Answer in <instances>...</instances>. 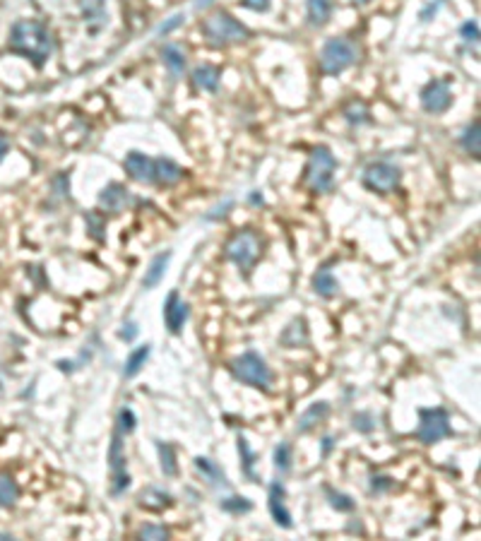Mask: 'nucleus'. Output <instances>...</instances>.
I'll list each match as a JSON object with an SVG mask.
<instances>
[{
  "mask_svg": "<svg viewBox=\"0 0 481 541\" xmlns=\"http://www.w3.org/2000/svg\"><path fill=\"white\" fill-rule=\"evenodd\" d=\"M10 51L29 58L41 68L53 53V36L39 20H20L10 31Z\"/></svg>",
  "mask_w": 481,
  "mask_h": 541,
  "instance_id": "obj_1",
  "label": "nucleus"
},
{
  "mask_svg": "<svg viewBox=\"0 0 481 541\" xmlns=\"http://www.w3.org/2000/svg\"><path fill=\"white\" fill-rule=\"evenodd\" d=\"M334 171H337V159H334L330 147L320 144V147L311 151V159H308L304 173V183L313 193H327L334 186Z\"/></svg>",
  "mask_w": 481,
  "mask_h": 541,
  "instance_id": "obj_2",
  "label": "nucleus"
},
{
  "mask_svg": "<svg viewBox=\"0 0 481 541\" xmlns=\"http://www.w3.org/2000/svg\"><path fill=\"white\" fill-rule=\"evenodd\" d=\"M224 255L231 260L243 272H251L256 267V262L260 260L262 255V241L256 231L251 229H243V231H236L234 236L226 241L224 246Z\"/></svg>",
  "mask_w": 481,
  "mask_h": 541,
  "instance_id": "obj_3",
  "label": "nucleus"
},
{
  "mask_svg": "<svg viewBox=\"0 0 481 541\" xmlns=\"http://www.w3.org/2000/svg\"><path fill=\"white\" fill-rule=\"evenodd\" d=\"M231 373L243 385H251L256 390H269L272 385V368L258 351H246L239 359L231 361Z\"/></svg>",
  "mask_w": 481,
  "mask_h": 541,
  "instance_id": "obj_4",
  "label": "nucleus"
},
{
  "mask_svg": "<svg viewBox=\"0 0 481 541\" xmlns=\"http://www.w3.org/2000/svg\"><path fill=\"white\" fill-rule=\"evenodd\" d=\"M202 34L212 46H226V43H239L251 36L248 27H243L239 20H234L229 13H214L212 17L202 22Z\"/></svg>",
  "mask_w": 481,
  "mask_h": 541,
  "instance_id": "obj_5",
  "label": "nucleus"
},
{
  "mask_svg": "<svg viewBox=\"0 0 481 541\" xmlns=\"http://www.w3.org/2000/svg\"><path fill=\"white\" fill-rule=\"evenodd\" d=\"M359 61V48L354 41L342 39V36H334V39L325 41L320 51V70L325 75H339L347 68H351Z\"/></svg>",
  "mask_w": 481,
  "mask_h": 541,
  "instance_id": "obj_6",
  "label": "nucleus"
},
{
  "mask_svg": "<svg viewBox=\"0 0 481 541\" xmlns=\"http://www.w3.org/2000/svg\"><path fill=\"white\" fill-rule=\"evenodd\" d=\"M452 436L450 429V416L445 409H421L419 411V429H416V438L424 445H434V443L443 440V438Z\"/></svg>",
  "mask_w": 481,
  "mask_h": 541,
  "instance_id": "obj_7",
  "label": "nucleus"
},
{
  "mask_svg": "<svg viewBox=\"0 0 481 541\" xmlns=\"http://www.w3.org/2000/svg\"><path fill=\"white\" fill-rule=\"evenodd\" d=\"M361 181H364V186L369 188V191L385 195V193H392L394 188L399 186L402 171H399L394 164H390V161H373V164H369L364 169Z\"/></svg>",
  "mask_w": 481,
  "mask_h": 541,
  "instance_id": "obj_8",
  "label": "nucleus"
},
{
  "mask_svg": "<svg viewBox=\"0 0 481 541\" xmlns=\"http://www.w3.org/2000/svg\"><path fill=\"white\" fill-rule=\"evenodd\" d=\"M419 99H421L424 111L434 113V116L436 113H445L452 104L450 84H447V80H431V82L421 89Z\"/></svg>",
  "mask_w": 481,
  "mask_h": 541,
  "instance_id": "obj_9",
  "label": "nucleus"
},
{
  "mask_svg": "<svg viewBox=\"0 0 481 541\" xmlns=\"http://www.w3.org/2000/svg\"><path fill=\"white\" fill-rule=\"evenodd\" d=\"M111 472H113V486H111V494L118 496L121 491H126L131 486V476L126 472V454H123V443L121 438H113L111 443Z\"/></svg>",
  "mask_w": 481,
  "mask_h": 541,
  "instance_id": "obj_10",
  "label": "nucleus"
},
{
  "mask_svg": "<svg viewBox=\"0 0 481 541\" xmlns=\"http://www.w3.org/2000/svg\"><path fill=\"white\" fill-rule=\"evenodd\" d=\"M188 316H191L188 303H183L181 296H178L176 291H171L169 299H166V303H164V323H166V327H169V332L181 334L183 325L188 323Z\"/></svg>",
  "mask_w": 481,
  "mask_h": 541,
  "instance_id": "obj_11",
  "label": "nucleus"
},
{
  "mask_svg": "<svg viewBox=\"0 0 481 541\" xmlns=\"http://www.w3.org/2000/svg\"><path fill=\"white\" fill-rule=\"evenodd\" d=\"M128 176L138 183H152L154 181V159H149L142 151H131L123 161Z\"/></svg>",
  "mask_w": 481,
  "mask_h": 541,
  "instance_id": "obj_12",
  "label": "nucleus"
},
{
  "mask_svg": "<svg viewBox=\"0 0 481 541\" xmlns=\"http://www.w3.org/2000/svg\"><path fill=\"white\" fill-rule=\"evenodd\" d=\"M131 205V191L121 183H111L99 193V207L111 214H118Z\"/></svg>",
  "mask_w": 481,
  "mask_h": 541,
  "instance_id": "obj_13",
  "label": "nucleus"
},
{
  "mask_svg": "<svg viewBox=\"0 0 481 541\" xmlns=\"http://www.w3.org/2000/svg\"><path fill=\"white\" fill-rule=\"evenodd\" d=\"M267 505H269V512H272L274 522L284 529H291V512L286 510V505H284V486L279 484V481H274V484L269 486Z\"/></svg>",
  "mask_w": 481,
  "mask_h": 541,
  "instance_id": "obj_14",
  "label": "nucleus"
},
{
  "mask_svg": "<svg viewBox=\"0 0 481 541\" xmlns=\"http://www.w3.org/2000/svg\"><path fill=\"white\" fill-rule=\"evenodd\" d=\"M138 503H140V507H145V510L159 512L171 505V496L166 494L164 489H159V486H147V489L140 491Z\"/></svg>",
  "mask_w": 481,
  "mask_h": 541,
  "instance_id": "obj_15",
  "label": "nucleus"
},
{
  "mask_svg": "<svg viewBox=\"0 0 481 541\" xmlns=\"http://www.w3.org/2000/svg\"><path fill=\"white\" fill-rule=\"evenodd\" d=\"M183 178V169L176 164L174 159L169 156H161V159H154V181L161 183V186H174Z\"/></svg>",
  "mask_w": 481,
  "mask_h": 541,
  "instance_id": "obj_16",
  "label": "nucleus"
},
{
  "mask_svg": "<svg viewBox=\"0 0 481 541\" xmlns=\"http://www.w3.org/2000/svg\"><path fill=\"white\" fill-rule=\"evenodd\" d=\"M313 289H316L318 296L323 299H332V296L339 294V281L334 279L332 269L330 267H320L316 274H313Z\"/></svg>",
  "mask_w": 481,
  "mask_h": 541,
  "instance_id": "obj_17",
  "label": "nucleus"
},
{
  "mask_svg": "<svg viewBox=\"0 0 481 541\" xmlns=\"http://www.w3.org/2000/svg\"><path fill=\"white\" fill-rule=\"evenodd\" d=\"M330 414V404L327 402H313L304 414L299 416V424H296V431L299 433H308L316 429V424H320L323 419Z\"/></svg>",
  "mask_w": 481,
  "mask_h": 541,
  "instance_id": "obj_18",
  "label": "nucleus"
},
{
  "mask_svg": "<svg viewBox=\"0 0 481 541\" xmlns=\"http://www.w3.org/2000/svg\"><path fill=\"white\" fill-rule=\"evenodd\" d=\"M219 77H221V70L214 68V65H200V68L193 70V82L202 91H217Z\"/></svg>",
  "mask_w": 481,
  "mask_h": 541,
  "instance_id": "obj_19",
  "label": "nucleus"
},
{
  "mask_svg": "<svg viewBox=\"0 0 481 541\" xmlns=\"http://www.w3.org/2000/svg\"><path fill=\"white\" fill-rule=\"evenodd\" d=\"M169 260H171V253H161V255H156L152 262H149V267L145 269V277H142L145 289H154V286L164 279V272H166V267H169Z\"/></svg>",
  "mask_w": 481,
  "mask_h": 541,
  "instance_id": "obj_20",
  "label": "nucleus"
},
{
  "mask_svg": "<svg viewBox=\"0 0 481 541\" xmlns=\"http://www.w3.org/2000/svg\"><path fill=\"white\" fill-rule=\"evenodd\" d=\"M282 344L286 346H304L308 344V327H306V320L304 318H296V320L289 323V327L282 332Z\"/></svg>",
  "mask_w": 481,
  "mask_h": 541,
  "instance_id": "obj_21",
  "label": "nucleus"
},
{
  "mask_svg": "<svg viewBox=\"0 0 481 541\" xmlns=\"http://www.w3.org/2000/svg\"><path fill=\"white\" fill-rule=\"evenodd\" d=\"M306 15L313 27H323L332 15V3L330 0H306Z\"/></svg>",
  "mask_w": 481,
  "mask_h": 541,
  "instance_id": "obj_22",
  "label": "nucleus"
},
{
  "mask_svg": "<svg viewBox=\"0 0 481 541\" xmlns=\"http://www.w3.org/2000/svg\"><path fill=\"white\" fill-rule=\"evenodd\" d=\"M161 58H164L166 68H169L176 77L183 75V70H186V53H183L176 43H166V46L161 48Z\"/></svg>",
  "mask_w": 481,
  "mask_h": 541,
  "instance_id": "obj_23",
  "label": "nucleus"
},
{
  "mask_svg": "<svg viewBox=\"0 0 481 541\" xmlns=\"http://www.w3.org/2000/svg\"><path fill=\"white\" fill-rule=\"evenodd\" d=\"M20 501V486L10 474H0V505L13 507Z\"/></svg>",
  "mask_w": 481,
  "mask_h": 541,
  "instance_id": "obj_24",
  "label": "nucleus"
},
{
  "mask_svg": "<svg viewBox=\"0 0 481 541\" xmlns=\"http://www.w3.org/2000/svg\"><path fill=\"white\" fill-rule=\"evenodd\" d=\"M149 344H145V346H138V349L133 351L131 356H128V361H126V371H123V376L126 378H135L138 376L140 371H142V366L147 364V359H149Z\"/></svg>",
  "mask_w": 481,
  "mask_h": 541,
  "instance_id": "obj_25",
  "label": "nucleus"
},
{
  "mask_svg": "<svg viewBox=\"0 0 481 541\" xmlns=\"http://www.w3.org/2000/svg\"><path fill=\"white\" fill-rule=\"evenodd\" d=\"M195 467L205 474V479H207L209 484H221V486H226V474L221 472L219 464H214L209 457H195Z\"/></svg>",
  "mask_w": 481,
  "mask_h": 541,
  "instance_id": "obj_26",
  "label": "nucleus"
},
{
  "mask_svg": "<svg viewBox=\"0 0 481 541\" xmlns=\"http://www.w3.org/2000/svg\"><path fill=\"white\" fill-rule=\"evenodd\" d=\"M156 450H159V459H161V472L166 476H176L178 474V464H176V452L169 443L156 440Z\"/></svg>",
  "mask_w": 481,
  "mask_h": 541,
  "instance_id": "obj_27",
  "label": "nucleus"
},
{
  "mask_svg": "<svg viewBox=\"0 0 481 541\" xmlns=\"http://www.w3.org/2000/svg\"><path fill=\"white\" fill-rule=\"evenodd\" d=\"M462 147H464V151L467 154H472L474 159H479V154H481V140H479V121H474L472 126H469L467 130H464V135H462Z\"/></svg>",
  "mask_w": 481,
  "mask_h": 541,
  "instance_id": "obj_28",
  "label": "nucleus"
},
{
  "mask_svg": "<svg viewBox=\"0 0 481 541\" xmlns=\"http://www.w3.org/2000/svg\"><path fill=\"white\" fill-rule=\"evenodd\" d=\"M221 510L226 512H234V515H241V512H251L253 510V503L248 498H241V496H231V498H224L219 503Z\"/></svg>",
  "mask_w": 481,
  "mask_h": 541,
  "instance_id": "obj_29",
  "label": "nucleus"
},
{
  "mask_svg": "<svg viewBox=\"0 0 481 541\" xmlns=\"http://www.w3.org/2000/svg\"><path fill=\"white\" fill-rule=\"evenodd\" d=\"M291 445L289 443H279L277 447H274V467H277V472H289L291 469Z\"/></svg>",
  "mask_w": 481,
  "mask_h": 541,
  "instance_id": "obj_30",
  "label": "nucleus"
},
{
  "mask_svg": "<svg viewBox=\"0 0 481 541\" xmlns=\"http://www.w3.org/2000/svg\"><path fill=\"white\" fill-rule=\"evenodd\" d=\"M325 491H327V501H330V505H332L334 510H339V512H351V510H354L356 503L351 501L349 496L339 494V491H332V489H325Z\"/></svg>",
  "mask_w": 481,
  "mask_h": 541,
  "instance_id": "obj_31",
  "label": "nucleus"
},
{
  "mask_svg": "<svg viewBox=\"0 0 481 541\" xmlns=\"http://www.w3.org/2000/svg\"><path fill=\"white\" fill-rule=\"evenodd\" d=\"M344 116H347L349 123H356V126H359V123L369 121V108H366L364 104H356V101H354L351 106L344 108Z\"/></svg>",
  "mask_w": 481,
  "mask_h": 541,
  "instance_id": "obj_32",
  "label": "nucleus"
},
{
  "mask_svg": "<svg viewBox=\"0 0 481 541\" xmlns=\"http://www.w3.org/2000/svg\"><path fill=\"white\" fill-rule=\"evenodd\" d=\"M239 452L243 454V469H246L248 476H253V464H256V452L251 450L246 438H239Z\"/></svg>",
  "mask_w": 481,
  "mask_h": 541,
  "instance_id": "obj_33",
  "label": "nucleus"
},
{
  "mask_svg": "<svg viewBox=\"0 0 481 541\" xmlns=\"http://www.w3.org/2000/svg\"><path fill=\"white\" fill-rule=\"evenodd\" d=\"M140 539H169V529L161 527V524H145L142 529H140Z\"/></svg>",
  "mask_w": 481,
  "mask_h": 541,
  "instance_id": "obj_34",
  "label": "nucleus"
},
{
  "mask_svg": "<svg viewBox=\"0 0 481 541\" xmlns=\"http://www.w3.org/2000/svg\"><path fill=\"white\" fill-rule=\"evenodd\" d=\"M351 421H354V429L361 431V433H371L373 429H376V419H373L369 411H361V414H356Z\"/></svg>",
  "mask_w": 481,
  "mask_h": 541,
  "instance_id": "obj_35",
  "label": "nucleus"
},
{
  "mask_svg": "<svg viewBox=\"0 0 481 541\" xmlns=\"http://www.w3.org/2000/svg\"><path fill=\"white\" fill-rule=\"evenodd\" d=\"M87 226H89V234L94 236L96 241H101V238H104V234H101V231L106 229V221L101 219V216L96 214V212H89V214H87Z\"/></svg>",
  "mask_w": 481,
  "mask_h": 541,
  "instance_id": "obj_36",
  "label": "nucleus"
},
{
  "mask_svg": "<svg viewBox=\"0 0 481 541\" xmlns=\"http://www.w3.org/2000/svg\"><path fill=\"white\" fill-rule=\"evenodd\" d=\"M459 34H462V39L467 43H477L479 41V24L474 20L464 22V24L459 27Z\"/></svg>",
  "mask_w": 481,
  "mask_h": 541,
  "instance_id": "obj_37",
  "label": "nucleus"
},
{
  "mask_svg": "<svg viewBox=\"0 0 481 541\" xmlns=\"http://www.w3.org/2000/svg\"><path fill=\"white\" fill-rule=\"evenodd\" d=\"M118 424H121V431H123V433H133V431H135V424H138V419H135L133 409L123 407L121 414H118Z\"/></svg>",
  "mask_w": 481,
  "mask_h": 541,
  "instance_id": "obj_38",
  "label": "nucleus"
},
{
  "mask_svg": "<svg viewBox=\"0 0 481 541\" xmlns=\"http://www.w3.org/2000/svg\"><path fill=\"white\" fill-rule=\"evenodd\" d=\"M387 489H392V479H390V476H373V479H371V491L380 494V491H387Z\"/></svg>",
  "mask_w": 481,
  "mask_h": 541,
  "instance_id": "obj_39",
  "label": "nucleus"
},
{
  "mask_svg": "<svg viewBox=\"0 0 481 541\" xmlns=\"http://www.w3.org/2000/svg\"><path fill=\"white\" fill-rule=\"evenodd\" d=\"M183 20H186V17H183V15L178 13V15H174V17H169V22H164V24H161L156 31H159V34H169V31H174L176 27L183 24Z\"/></svg>",
  "mask_w": 481,
  "mask_h": 541,
  "instance_id": "obj_40",
  "label": "nucleus"
},
{
  "mask_svg": "<svg viewBox=\"0 0 481 541\" xmlns=\"http://www.w3.org/2000/svg\"><path fill=\"white\" fill-rule=\"evenodd\" d=\"M241 5L248 10H256V13H265L269 8V0H241Z\"/></svg>",
  "mask_w": 481,
  "mask_h": 541,
  "instance_id": "obj_41",
  "label": "nucleus"
},
{
  "mask_svg": "<svg viewBox=\"0 0 481 541\" xmlns=\"http://www.w3.org/2000/svg\"><path fill=\"white\" fill-rule=\"evenodd\" d=\"M135 337H138V325H135V323L123 325V329H121V339H126V342H133Z\"/></svg>",
  "mask_w": 481,
  "mask_h": 541,
  "instance_id": "obj_42",
  "label": "nucleus"
},
{
  "mask_svg": "<svg viewBox=\"0 0 481 541\" xmlns=\"http://www.w3.org/2000/svg\"><path fill=\"white\" fill-rule=\"evenodd\" d=\"M443 3H445V0H436V3H431L429 8H426L424 13H421V20H424V22H429V20L434 17V15L438 13V10H441V5H443Z\"/></svg>",
  "mask_w": 481,
  "mask_h": 541,
  "instance_id": "obj_43",
  "label": "nucleus"
},
{
  "mask_svg": "<svg viewBox=\"0 0 481 541\" xmlns=\"http://www.w3.org/2000/svg\"><path fill=\"white\" fill-rule=\"evenodd\" d=\"M231 205H234V200H224V205H221V207H214L212 214H207V219H219V216H224L226 209H231Z\"/></svg>",
  "mask_w": 481,
  "mask_h": 541,
  "instance_id": "obj_44",
  "label": "nucleus"
},
{
  "mask_svg": "<svg viewBox=\"0 0 481 541\" xmlns=\"http://www.w3.org/2000/svg\"><path fill=\"white\" fill-rule=\"evenodd\" d=\"M8 151H10V142H8V138L0 133V161L5 159V154H8Z\"/></svg>",
  "mask_w": 481,
  "mask_h": 541,
  "instance_id": "obj_45",
  "label": "nucleus"
},
{
  "mask_svg": "<svg viewBox=\"0 0 481 541\" xmlns=\"http://www.w3.org/2000/svg\"><path fill=\"white\" fill-rule=\"evenodd\" d=\"M330 447H332V438H325V440H323V452H330Z\"/></svg>",
  "mask_w": 481,
  "mask_h": 541,
  "instance_id": "obj_46",
  "label": "nucleus"
},
{
  "mask_svg": "<svg viewBox=\"0 0 481 541\" xmlns=\"http://www.w3.org/2000/svg\"><path fill=\"white\" fill-rule=\"evenodd\" d=\"M209 3H212V0H198V3H195V8H198V10H202V8H207Z\"/></svg>",
  "mask_w": 481,
  "mask_h": 541,
  "instance_id": "obj_47",
  "label": "nucleus"
},
{
  "mask_svg": "<svg viewBox=\"0 0 481 541\" xmlns=\"http://www.w3.org/2000/svg\"><path fill=\"white\" fill-rule=\"evenodd\" d=\"M354 3H369V0H354Z\"/></svg>",
  "mask_w": 481,
  "mask_h": 541,
  "instance_id": "obj_48",
  "label": "nucleus"
}]
</instances>
